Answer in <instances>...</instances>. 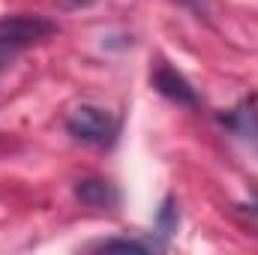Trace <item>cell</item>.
Listing matches in <instances>:
<instances>
[{
    "mask_svg": "<svg viewBox=\"0 0 258 255\" xmlns=\"http://www.w3.org/2000/svg\"><path fill=\"white\" fill-rule=\"evenodd\" d=\"M99 249H123V252H150L153 246L150 243H141V240H102Z\"/></svg>",
    "mask_w": 258,
    "mask_h": 255,
    "instance_id": "obj_6",
    "label": "cell"
},
{
    "mask_svg": "<svg viewBox=\"0 0 258 255\" xmlns=\"http://www.w3.org/2000/svg\"><path fill=\"white\" fill-rule=\"evenodd\" d=\"M66 132L75 141H84V144H93V147H108L117 138V117L108 108L81 102V105H75L69 111Z\"/></svg>",
    "mask_w": 258,
    "mask_h": 255,
    "instance_id": "obj_1",
    "label": "cell"
},
{
    "mask_svg": "<svg viewBox=\"0 0 258 255\" xmlns=\"http://www.w3.org/2000/svg\"><path fill=\"white\" fill-rule=\"evenodd\" d=\"M174 225H177V213H174V204H171V198H168L165 207H162V213H159V228H162V234H171Z\"/></svg>",
    "mask_w": 258,
    "mask_h": 255,
    "instance_id": "obj_7",
    "label": "cell"
},
{
    "mask_svg": "<svg viewBox=\"0 0 258 255\" xmlns=\"http://www.w3.org/2000/svg\"><path fill=\"white\" fill-rule=\"evenodd\" d=\"M12 57H15V51H9L6 45H0V72L9 66V60H12Z\"/></svg>",
    "mask_w": 258,
    "mask_h": 255,
    "instance_id": "obj_8",
    "label": "cell"
},
{
    "mask_svg": "<svg viewBox=\"0 0 258 255\" xmlns=\"http://www.w3.org/2000/svg\"><path fill=\"white\" fill-rule=\"evenodd\" d=\"M183 3H189V0H183Z\"/></svg>",
    "mask_w": 258,
    "mask_h": 255,
    "instance_id": "obj_10",
    "label": "cell"
},
{
    "mask_svg": "<svg viewBox=\"0 0 258 255\" xmlns=\"http://www.w3.org/2000/svg\"><path fill=\"white\" fill-rule=\"evenodd\" d=\"M225 123L234 129L240 138H246V141H255V144H258V111L252 108V105L234 108V111L225 117Z\"/></svg>",
    "mask_w": 258,
    "mask_h": 255,
    "instance_id": "obj_5",
    "label": "cell"
},
{
    "mask_svg": "<svg viewBox=\"0 0 258 255\" xmlns=\"http://www.w3.org/2000/svg\"><path fill=\"white\" fill-rule=\"evenodd\" d=\"M249 210H252V213H255V216H258V204H252V207H249Z\"/></svg>",
    "mask_w": 258,
    "mask_h": 255,
    "instance_id": "obj_9",
    "label": "cell"
},
{
    "mask_svg": "<svg viewBox=\"0 0 258 255\" xmlns=\"http://www.w3.org/2000/svg\"><path fill=\"white\" fill-rule=\"evenodd\" d=\"M153 87L165 96V99H171V102H177V105H189L195 108L198 105V96H195L192 84L177 72V69H171V66H159L156 72H153Z\"/></svg>",
    "mask_w": 258,
    "mask_h": 255,
    "instance_id": "obj_3",
    "label": "cell"
},
{
    "mask_svg": "<svg viewBox=\"0 0 258 255\" xmlns=\"http://www.w3.org/2000/svg\"><path fill=\"white\" fill-rule=\"evenodd\" d=\"M54 33H57V24H51L42 15H6V18H0V45H6L15 54L54 36Z\"/></svg>",
    "mask_w": 258,
    "mask_h": 255,
    "instance_id": "obj_2",
    "label": "cell"
},
{
    "mask_svg": "<svg viewBox=\"0 0 258 255\" xmlns=\"http://www.w3.org/2000/svg\"><path fill=\"white\" fill-rule=\"evenodd\" d=\"M75 198L87 207H114L120 195L102 177H84V180L75 183Z\"/></svg>",
    "mask_w": 258,
    "mask_h": 255,
    "instance_id": "obj_4",
    "label": "cell"
}]
</instances>
